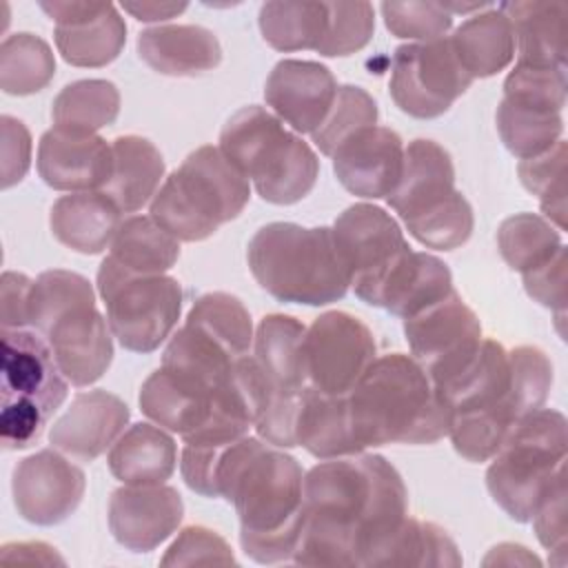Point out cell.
<instances>
[{"instance_id":"1","label":"cell","mask_w":568,"mask_h":568,"mask_svg":"<svg viewBox=\"0 0 568 568\" xmlns=\"http://www.w3.org/2000/svg\"><path fill=\"white\" fill-rule=\"evenodd\" d=\"M406 517V486L382 455L324 459L304 475V524L291 561L379 566Z\"/></svg>"},{"instance_id":"2","label":"cell","mask_w":568,"mask_h":568,"mask_svg":"<svg viewBox=\"0 0 568 568\" xmlns=\"http://www.w3.org/2000/svg\"><path fill=\"white\" fill-rule=\"evenodd\" d=\"M213 497L235 506L240 544L253 561L293 559L304 524V470L293 455L253 435L233 439L217 455Z\"/></svg>"},{"instance_id":"3","label":"cell","mask_w":568,"mask_h":568,"mask_svg":"<svg viewBox=\"0 0 568 568\" xmlns=\"http://www.w3.org/2000/svg\"><path fill=\"white\" fill-rule=\"evenodd\" d=\"M346 406L359 453L386 444H435L448 435V408L426 371L404 353L375 357Z\"/></svg>"},{"instance_id":"4","label":"cell","mask_w":568,"mask_h":568,"mask_svg":"<svg viewBox=\"0 0 568 568\" xmlns=\"http://www.w3.org/2000/svg\"><path fill=\"white\" fill-rule=\"evenodd\" d=\"M246 260L255 282L280 302L324 306L348 291L331 226L271 222L251 237Z\"/></svg>"},{"instance_id":"5","label":"cell","mask_w":568,"mask_h":568,"mask_svg":"<svg viewBox=\"0 0 568 568\" xmlns=\"http://www.w3.org/2000/svg\"><path fill=\"white\" fill-rule=\"evenodd\" d=\"M220 151L271 204H295L320 175L315 151L264 106H244L220 131Z\"/></svg>"},{"instance_id":"6","label":"cell","mask_w":568,"mask_h":568,"mask_svg":"<svg viewBox=\"0 0 568 568\" xmlns=\"http://www.w3.org/2000/svg\"><path fill=\"white\" fill-rule=\"evenodd\" d=\"M248 197V180L224 158L220 146L204 144L164 178L149 204V215L178 242H202L235 220Z\"/></svg>"},{"instance_id":"7","label":"cell","mask_w":568,"mask_h":568,"mask_svg":"<svg viewBox=\"0 0 568 568\" xmlns=\"http://www.w3.org/2000/svg\"><path fill=\"white\" fill-rule=\"evenodd\" d=\"M566 417L541 406L517 419L490 457L488 493L510 519L530 521L548 490L566 475Z\"/></svg>"},{"instance_id":"8","label":"cell","mask_w":568,"mask_h":568,"mask_svg":"<svg viewBox=\"0 0 568 568\" xmlns=\"http://www.w3.org/2000/svg\"><path fill=\"white\" fill-rule=\"evenodd\" d=\"M386 202L408 233L428 248H459L475 226L468 200L455 189L453 158L433 140L408 142L402 178Z\"/></svg>"},{"instance_id":"9","label":"cell","mask_w":568,"mask_h":568,"mask_svg":"<svg viewBox=\"0 0 568 568\" xmlns=\"http://www.w3.org/2000/svg\"><path fill=\"white\" fill-rule=\"evenodd\" d=\"M0 439L7 450L33 446L69 393L47 339L33 328H2Z\"/></svg>"},{"instance_id":"10","label":"cell","mask_w":568,"mask_h":568,"mask_svg":"<svg viewBox=\"0 0 568 568\" xmlns=\"http://www.w3.org/2000/svg\"><path fill=\"white\" fill-rule=\"evenodd\" d=\"M98 293L106 306V322L122 348L151 353L171 337L184 293L175 277L135 275L120 268L109 255L98 268Z\"/></svg>"},{"instance_id":"11","label":"cell","mask_w":568,"mask_h":568,"mask_svg":"<svg viewBox=\"0 0 568 568\" xmlns=\"http://www.w3.org/2000/svg\"><path fill=\"white\" fill-rule=\"evenodd\" d=\"M337 253L355 295L382 306V293L393 271L410 253L399 224L375 204H353L331 226Z\"/></svg>"},{"instance_id":"12","label":"cell","mask_w":568,"mask_h":568,"mask_svg":"<svg viewBox=\"0 0 568 568\" xmlns=\"http://www.w3.org/2000/svg\"><path fill=\"white\" fill-rule=\"evenodd\" d=\"M473 78L457 60L450 40L408 42L395 49L388 91L408 115L430 120L444 115L466 93Z\"/></svg>"},{"instance_id":"13","label":"cell","mask_w":568,"mask_h":568,"mask_svg":"<svg viewBox=\"0 0 568 568\" xmlns=\"http://www.w3.org/2000/svg\"><path fill=\"white\" fill-rule=\"evenodd\" d=\"M377 357L373 331L346 311H326L304 337V371L313 390L346 397Z\"/></svg>"},{"instance_id":"14","label":"cell","mask_w":568,"mask_h":568,"mask_svg":"<svg viewBox=\"0 0 568 568\" xmlns=\"http://www.w3.org/2000/svg\"><path fill=\"white\" fill-rule=\"evenodd\" d=\"M404 335L410 357L426 371L433 384L459 368L484 339L477 315L457 291L406 317Z\"/></svg>"},{"instance_id":"15","label":"cell","mask_w":568,"mask_h":568,"mask_svg":"<svg viewBox=\"0 0 568 568\" xmlns=\"http://www.w3.org/2000/svg\"><path fill=\"white\" fill-rule=\"evenodd\" d=\"M87 477L58 448H42L13 468L11 493L18 515L36 526H55L75 513Z\"/></svg>"},{"instance_id":"16","label":"cell","mask_w":568,"mask_h":568,"mask_svg":"<svg viewBox=\"0 0 568 568\" xmlns=\"http://www.w3.org/2000/svg\"><path fill=\"white\" fill-rule=\"evenodd\" d=\"M40 9L55 22L53 40L64 62L73 67H106L126 42V24L111 2L51 0Z\"/></svg>"},{"instance_id":"17","label":"cell","mask_w":568,"mask_h":568,"mask_svg":"<svg viewBox=\"0 0 568 568\" xmlns=\"http://www.w3.org/2000/svg\"><path fill=\"white\" fill-rule=\"evenodd\" d=\"M40 335L47 339L62 375L73 386L98 382L113 359V333L95 300H84L55 315Z\"/></svg>"},{"instance_id":"18","label":"cell","mask_w":568,"mask_h":568,"mask_svg":"<svg viewBox=\"0 0 568 568\" xmlns=\"http://www.w3.org/2000/svg\"><path fill=\"white\" fill-rule=\"evenodd\" d=\"M184 517L180 493L166 484L129 486L111 493L109 528L120 546L149 552L166 541Z\"/></svg>"},{"instance_id":"19","label":"cell","mask_w":568,"mask_h":568,"mask_svg":"<svg viewBox=\"0 0 568 568\" xmlns=\"http://www.w3.org/2000/svg\"><path fill=\"white\" fill-rule=\"evenodd\" d=\"M111 144L98 133L53 126L38 142V173L55 191H100L111 175Z\"/></svg>"},{"instance_id":"20","label":"cell","mask_w":568,"mask_h":568,"mask_svg":"<svg viewBox=\"0 0 568 568\" xmlns=\"http://www.w3.org/2000/svg\"><path fill=\"white\" fill-rule=\"evenodd\" d=\"M335 93V75L313 60H280L264 84L266 104L295 133H313L331 111Z\"/></svg>"},{"instance_id":"21","label":"cell","mask_w":568,"mask_h":568,"mask_svg":"<svg viewBox=\"0 0 568 568\" xmlns=\"http://www.w3.org/2000/svg\"><path fill=\"white\" fill-rule=\"evenodd\" d=\"M404 166V142L388 126H368L346 140L333 155V171L339 184L353 195L388 197Z\"/></svg>"},{"instance_id":"22","label":"cell","mask_w":568,"mask_h":568,"mask_svg":"<svg viewBox=\"0 0 568 568\" xmlns=\"http://www.w3.org/2000/svg\"><path fill=\"white\" fill-rule=\"evenodd\" d=\"M129 406L102 388L78 393L71 406L53 422L49 442L53 448L78 462H93L124 433Z\"/></svg>"},{"instance_id":"23","label":"cell","mask_w":568,"mask_h":568,"mask_svg":"<svg viewBox=\"0 0 568 568\" xmlns=\"http://www.w3.org/2000/svg\"><path fill=\"white\" fill-rule=\"evenodd\" d=\"M215 390L202 379L160 366L155 368L140 388V410L162 426L164 430L178 433L180 437L197 430L213 413Z\"/></svg>"},{"instance_id":"24","label":"cell","mask_w":568,"mask_h":568,"mask_svg":"<svg viewBox=\"0 0 568 568\" xmlns=\"http://www.w3.org/2000/svg\"><path fill=\"white\" fill-rule=\"evenodd\" d=\"M497 9L510 20L517 64L566 69L568 4L564 0H513Z\"/></svg>"},{"instance_id":"25","label":"cell","mask_w":568,"mask_h":568,"mask_svg":"<svg viewBox=\"0 0 568 568\" xmlns=\"http://www.w3.org/2000/svg\"><path fill=\"white\" fill-rule=\"evenodd\" d=\"M140 58L162 75H200L222 62L217 36L200 24H158L138 36Z\"/></svg>"},{"instance_id":"26","label":"cell","mask_w":568,"mask_h":568,"mask_svg":"<svg viewBox=\"0 0 568 568\" xmlns=\"http://www.w3.org/2000/svg\"><path fill=\"white\" fill-rule=\"evenodd\" d=\"M306 326L293 315H264L255 328L253 351L271 395L295 397L308 388L304 371Z\"/></svg>"},{"instance_id":"27","label":"cell","mask_w":568,"mask_h":568,"mask_svg":"<svg viewBox=\"0 0 568 568\" xmlns=\"http://www.w3.org/2000/svg\"><path fill=\"white\" fill-rule=\"evenodd\" d=\"M120 224L122 211L102 191L62 195L49 215L53 237L82 255H98L111 246Z\"/></svg>"},{"instance_id":"28","label":"cell","mask_w":568,"mask_h":568,"mask_svg":"<svg viewBox=\"0 0 568 568\" xmlns=\"http://www.w3.org/2000/svg\"><path fill=\"white\" fill-rule=\"evenodd\" d=\"M111 175L100 189L122 213H135L153 200L164 182V158L153 142L140 135H120L111 142Z\"/></svg>"},{"instance_id":"29","label":"cell","mask_w":568,"mask_h":568,"mask_svg":"<svg viewBox=\"0 0 568 568\" xmlns=\"http://www.w3.org/2000/svg\"><path fill=\"white\" fill-rule=\"evenodd\" d=\"M109 470L129 486L164 484L178 464V444L162 428L146 422L129 426L106 455Z\"/></svg>"},{"instance_id":"30","label":"cell","mask_w":568,"mask_h":568,"mask_svg":"<svg viewBox=\"0 0 568 568\" xmlns=\"http://www.w3.org/2000/svg\"><path fill=\"white\" fill-rule=\"evenodd\" d=\"M448 40L457 60L473 80L504 71L515 55L510 20L497 7H488L486 11L464 20Z\"/></svg>"},{"instance_id":"31","label":"cell","mask_w":568,"mask_h":568,"mask_svg":"<svg viewBox=\"0 0 568 568\" xmlns=\"http://www.w3.org/2000/svg\"><path fill=\"white\" fill-rule=\"evenodd\" d=\"M295 442L317 459L357 455L359 448L351 433L346 397L324 395L308 386L297 410Z\"/></svg>"},{"instance_id":"32","label":"cell","mask_w":568,"mask_h":568,"mask_svg":"<svg viewBox=\"0 0 568 568\" xmlns=\"http://www.w3.org/2000/svg\"><path fill=\"white\" fill-rule=\"evenodd\" d=\"M450 291L455 288L448 266L430 253L410 251L386 282L382 308L406 320L444 300Z\"/></svg>"},{"instance_id":"33","label":"cell","mask_w":568,"mask_h":568,"mask_svg":"<svg viewBox=\"0 0 568 568\" xmlns=\"http://www.w3.org/2000/svg\"><path fill=\"white\" fill-rule=\"evenodd\" d=\"M109 248V257L135 275H162L180 257V242L158 226L151 215L122 220Z\"/></svg>"},{"instance_id":"34","label":"cell","mask_w":568,"mask_h":568,"mask_svg":"<svg viewBox=\"0 0 568 568\" xmlns=\"http://www.w3.org/2000/svg\"><path fill=\"white\" fill-rule=\"evenodd\" d=\"M328 22L326 2H264L257 24L262 38L275 51L317 49Z\"/></svg>"},{"instance_id":"35","label":"cell","mask_w":568,"mask_h":568,"mask_svg":"<svg viewBox=\"0 0 568 568\" xmlns=\"http://www.w3.org/2000/svg\"><path fill=\"white\" fill-rule=\"evenodd\" d=\"M120 113L118 87L109 80L89 78L67 84L51 104L53 126L98 133L102 126L115 122Z\"/></svg>"},{"instance_id":"36","label":"cell","mask_w":568,"mask_h":568,"mask_svg":"<svg viewBox=\"0 0 568 568\" xmlns=\"http://www.w3.org/2000/svg\"><path fill=\"white\" fill-rule=\"evenodd\" d=\"M495 120L504 146L521 160L548 151L557 140H561L564 133V118L559 111L521 104L506 98H501Z\"/></svg>"},{"instance_id":"37","label":"cell","mask_w":568,"mask_h":568,"mask_svg":"<svg viewBox=\"0 0 568 568\" xmlns=\"http://www.w3.org/2000/svg\"><path fill=\"white\" fill-rule=\"evenodd\" d=\"M55 75V58L47 40L33 33L7 36L0 44V89L9 95L42 91Z\"/></svg>"},{"instance_id":"38","label":"cell","mask_w":568,"mask_h":568,"mask_svg":"<svg viewBox=\"0 0 568 568\" xmlns=\"http://www.w3.org/2000/svg\"><path fill=\"white\" fill-rule=\"evenodd\" d=\"M497 246L504 262L521 275L546 264L564 240L559 229L537 213H517L506 217L497 231Z\"/></svg>"},{"instance_id":"39","label":"cell","mask_w":568,"mask_h":568,"mask_svg":"<svg viewBox=\"0 0 568 568\" xmlns=\"http://www.w3.org/2000/svg\"><path fill=\"white\" fill-rule=\"evenodd\" d=\"M186 322L211 335L217 344H222L233 357L248 355L253 346V322L246 306L231 293L213 291L200 295Z\"/></svg>"},{"instance_id":"40","label":"cell","mask_w":568,"mask_h":568,"mask_svg":"<svg viewBox=\"0 0 568 568\" xmlns=\"http://www.w3.org/2000/svg\"><path fill=\"white\" fill-rule=\"evenodd\" d=\"M379 566H462V555L450 535L430 521L406 517Z\"/></svg>"},{"instance_id":"41","label":"cell","mask_w":568,"mask_h":568,"mask_svg":"<svg viewBox=\"0 0 568 568\" xmlns=\"http://www.w3.org/2000/svg\"><path fill=\"white\" fill-rule=\"evenodd\" d=\"M377 124V102L368 91L355 84L337 87L331 111L324 122L311 133L315 146L333 158L335 151L362 129Z\"/></svg>"},{"instance_id":"42","label":"cell","mask_w":568,"mask_h":568,"mask_svg":"<svg viewBox=\"0 0 568 568\" xmlns=\"http://www.w3.org/2000/svg\"><path fill=\"white\" fill-rule=\"evenodd\" d=\"M521 184L539 197L548 222L566 229V142L557 140L548 151L521 160L517 166Z\"/></svg>"},{"instance_id":"43","label":"cell","mask_w":568,"mask_h":568,"mask_svg":"<svg viewBox=\"0 0 568 568\" xmlns=\"http://www.w3.org/2000/svg\"><path fill=\"white\" fill-rule=\"evenodd\" d=\"M84 300H95L93 286L84 275L64 268L40 273L29 293V328L40 333L55 315Z\"/></svg>"},{"instance_id":"44","label":"cell","mask_w":568,"mask_h":568,"mask_svg":"<svg viewBox=\"0 0 568 568\" xmlns=\"http://www.w3.org/2000/svg\"><path fill=\"white\" fill-rule=\"evenodd\" d=\"M328 4V22L322 42L317 44V53L326 58L351 55L364 49L375 31V11L371 2H326Z\"/></svg>"},{"instance_id":"45","label":"cell","mask_w":568,"mask_h":568,"mask_svg":"<svg viewBox=\"0 0 568 568\" xmlns=\"http://www.w3.org/2000/svg\"><path fill=\"white\" fill-rule=\"evenodd\" d=\"M510 399L519 417L544 406L552 386V364L537 346H517L508 351Z\"/></svg>"},{"instance_id":"46","label":"cell","mask_w":568,"mask_h":568,"mask_svg":"<svg viewBox=\"0 0 568 568\" xmlns=\"http://www.w3.org/2000/svg\"><path fill=\"white\" fill-rule=\"evenodd\" d=\"M568 75L559 67H530L515 64L504 80V98L521 104H532L550 111H564L566 106Z\"/></svg>"},{"instance_id":"47","label":"cell","mask_w":568,"mask_h":568,"mask_svg":"<svg viewBox=\"0 0 568 568\" xmlns=\"http://www.w3.org/2000/svg\"><path fill=\"white\" fill-rule=\"evenodd\" d=\"M382 16L386 29L395 38L417 42L444 38L453 27V16L442 7V2H382Z\"/></svg>"},{"instance_id":"48","label":"cell","mask_w":568,"mask_h":568,"mask_svg":"<svg viewBox=\"0 0 568 568\" xmlns=\"http://www.w3.org/2000/svg\"><path fill=\"white\" fill-rule=\"evenodd\" d=\"M162 566H200V564H235L233 550L224 537L206 526H186L169 546Z\"/></svg>"},{"instance_id":"49","label":"cell","mask_w":568,"mask_h":568,"mask_svg":"<svg viewBox=\"0 0 568 568\" xmlns=\"http://www.w3.org/2000/svg\"><path fill=\"white\" fill-rule=\"evenodd\" d=\"M0 135H2L0 178H2V189H9L18 184L31 166V133L18 118L2 115Z\"/></svg>"},{"instance_id":"50","label":"cell","mask_w":568,"mask_h":568,"mask_svg":"<svg viewBox=\"0 0 568 568\" xmlns=\"http://www.w3.org/2000/svg\"><path fill=\"white\" fill-rule=\"evenodd\" d=\"M526 293L546 308L564 315L566 308V246L559 248L546 264L521 275Z\"/></svg>"},{"instance_id":"51","label":"cell","mask_w":568,"mask_h":568,"mask_svg":"<svg viewBox=\"0 0 568 568\" xmlns=\"http://www.w3.org/2000/svg\"><path fill=\"white\" fill-rule=\"evenodd\" d=\"M537 539L544 548L561 552L566 550V475L548 490L532 515Z\"/></svg>"},{"instance_id":"52","label":"cell","mask_w":568,"mask_h":568,"mask_svg":"<svg viewBox=\"0 0 568 568\" xmlns=\"http://www.w3.org/2000/svg\"><path fill=\"white\" fill-rule=\"evenodd\" d=\"M33 280L22 273L7 271L2 275V328H27L29 326V293Z\"/></svg>"},{"instance_id":"53","label":"cell","mask_w":568,"mask_h":568,"mask_svg":"<svg viewBox=\"0 0 568 568\" xmlns=\"http://www.w3.org/2000/svg\"><path fill=\"white\" fill-rule=\"evenodd\" d=\"M140 22H164L180 16L189 4L186 2H158V0H138L120 4Z\"/></svg>"},{"instance_id":"54","label":"cell","mask_w":568,"mask_h":568,"mask_svg":"<svg viewBox=\"0 0 568 568\" xmlns=\"http://www.w3.org/2000/svg\"><path fill=\"white\" fill-rule=\"evenodd\" d=\"M38 561V564H64L62 557L55 555V548L42 544V541H20V544H7L2 548V561Z\"/></svg>"},{"instance_id":"55","label":"cell","mask_w":568,"mask_h":568,"mask_svg":"<svg viewBox=\"0 0 568 568\" xmlns=\"http://www.w3.org/2000/svg\"><path fill=\"white\" fill-rule=\"evenodd\" d=\"M499 546L508 552V557H499L493 564H539V559L530 555L528 548L524 546H517V544H499Z\"/></svg>"}]
</instances>
